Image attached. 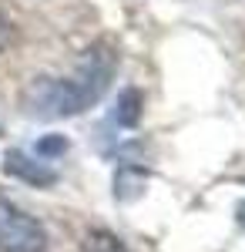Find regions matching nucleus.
Returning a JSON list of instances; mask_svg holds the SVG:
<instances>
[{
	"mask_svg": "<svg viewBox=\"0 0 245 252\" xmlns=\"http://www.w3.org/2000/svg\"><path fill=\"white\" fill-rule=\"evenodd\" d=\"M118 125H124V128H134L138 121H141V91H134V88H124L121 97H118Z\"/></svg>",
	"mask_w": 245,
	"mask_h": 252,
	"instance_id": "obj_4",
	"label": "nucleus"
},
{
	"mask_svg": "<svg viewBox=\"0 0 245 252\" xmlns=\"http://www.w3.org/2000/svg\"><path fill=\"white\" fill-rule=\"evenodd\" d=\"M101 97L81 78H47L40 74L24 88V111L37 121H61V118L84 115Z\"/></svg>",
	"mask_w": 245,
	"mask_h": 252,
	"instance_id": "obj_1",
	"label": "nucleus"
},
{
	"mask_svg": "<svg viewBox=\"0 0 245 252\" xmlns=\"http://www.w3.org/2000/svg\"><path fill=\"white\" fill-rule=\"evenodd\" d=\"M67 148H71V141H67L64 135H44L37 145H34L37 158H57V155H64Z\"/></svg>",
	"mask_w": 245,
	"mask_h": 252,
	"instance_id": "obj_6",
	"label": "nucleus"
},
{
	"mask_svg": "<svg viewBox=\"0 0 245 252\" xmlns=\"http://www.w3.org/2000/svg\"><path fill=\"white\" fill-rule=\"evenodd\" d=\"M10 40H14V27H10V17L0 10V54L10 47Z\"/></svg>",
	"mask_w": 245,
	"mask_h": 252,
	"instance_id": "obj_7",
	"label": "nucleus"
},
{
	"mask_svg": "<svg viewBox=\"0 0 245 252\" xmlns=\"http://www.w3.org/2000/svg\"><path fill=\"white\" fill-rule=\"evenodd\" d=\"M81 252H128V246L108 229H91L81 242Z\"/></svg>",
	"mask_w": 245,
	"mask_h": 252,
	"instance_id": "obj_5",
	"label": "nucleus"
},
{
	"mask_svg": "<svg viewBox=\"0 0 245 252\" xmlns=\"http://www.w3.org/2000/svg\"><path fill=\"white\" fill-rule=\"evenodd\" d=\"M3 168L7 175H14L17 182H27L31 189H51L57 182V172L37 155H27L24 148H7L3 155Z\"/></svg>",
	"mask_w": 245,
	"mask_h": 252,
	"instance_id": "obj_3",
	"label": "nucleus"
},
{
	"mask_svg": "<svg viewBox=\"0 0 245 252\" xmlns=\"http://www.w3.org/2000/svg\"><path fill=\"white\" fill-rule=\"evenodd\" d=\"M0 252H47V229L0 195Z\"/></svg>",
	"mask_w": 245,
	"mask_h": 252,
	"instance_id": "obj_2",
	"label": "nucleus"
}]
</instances>
